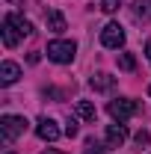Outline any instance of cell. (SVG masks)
I'll use <instances>...</instances> for the list:
<instances>
[{
  "instance_id": "6",
  "label": "cell",
  "mask_w": 151,
  "mask_h": 154,
  "mask_svg": "<svg viewBox=\"0 0 151 154\" xmlns=\"http://www.w3.org/2000/svg\"><path fill=\"white\" fill-rule=\"evenodd\" d=\"M18 77H21V65L18 62H12V59L0 62V86H12Z\"/></svg>"
},
{
  "instance_id": "17",
  "label": "cell",
  "mask_w": 151,
  "mask_h": 154,
  "mask_svg": "<svg viewBox=\"0 0 151 154\" xmlns=\"http://www.w3.org/2000/svg\"><path fill=\"white\" fill-rule=\"evenodd\" d=\"M133 139H136V145L142 148V145H148V142H151V134H148V131H139V134L133 136Z\"/></svg>"
},
{
  "instance_id": "3",
  "label": "cell",
  "mask_w": 151,
  "mask_h": 154,
  "mask_svg": "<svg viewBox=\"0 0 151 154\" xmlns=\"http://www.w3.org/2000/svg\"><path fill=\"white\" fill-rule=\"evenodd\" d=\"M136 110H139V104H136L133 98H116V101L107 104V113L113 116L116 122H122V125H125L131 116H136Z\"/></svg>"
},
{
  "instance_id": "10",
  "label": "cell",
  "mask_w": 151,
  "mask_h": 154,
  "mask_svg": "<svg viewBox=\"0 0 151 154\" xmlns=\"http://www.w3.org/2000/svg\"><path fill=\"white\" fill-rule=\"evenodd\" d=\"M48 30L51 33H62L65 30V15L59 9H48Z\"/></svg>"
},
{
  "instance_id": "15",
  "label": "cell",
  "mask_w": 151,
  "mask_h": 154,
  "mask_svg": "<svg viewBox=\"0 0 151 154\" xmlns=\"http://www.w3.org/2000/svg\"><path fill=\"white\" fill-rule=\"evenodd\" d=\"M86 154H107V148L101 142H95V139H86Z\"/></svg>"
},
{
  "instance_id": "18",
  "label": "cell",
  "mask_w": 151,
  "mask_h": 154,
  "mask_svg": "<svg viewBox=\"0 0 151 154\" xmlns=\"http://www.w3.org/2000/svg\"><path fill=\"white\" fill-rule=\"evenodd\" d=\"M65 134H68V136H77V122H74V119L65 122Z\"/></svg>"
},
{
  "instance_id": "16",
  "label": "cell",
  "mask_w": 151,
  "mask_h": 154,
  "mask_svg": "<svg viewBox=\"0 0 151 154\" xmlns=\"http://www.w3.org/2000/svg\"><path fill=\"white\" fill-rule=\"evenodd\" d=\"M119 6H122V0H101V9H104V12H110V15L119 12Z\"/></svg>"
},
{
  "instance_id": "14",
  "label": "cell",
  "mask_w": 151,
  "mask_h": 154,
  "mask_svg": "<svg viewBox=\"0 0 151 154\" xmlns=\"http://www.w3.org/2000/svg\"><path fill=\"white\" fill-rule=\"evenodd\" d=\"M119 68H122V71H133V68H136V57L128 54V51L119 54Z\"/></svg>"
},
{
  "instance_id": "22",
  "label": "cell",
  "mask_w": 151,
  "mask_h": 154,
  "mask_svg": "<svg viewBox=\"0 0 151 154\" xmlns=\"http://www.w3.org/2000/svg\"><path fill=\"white\" fill-rule=\"evenodd\" d=\"M148 95H151V86H148Z\"/></svg>"
},
{
  "instance_id": "5",
  "label": "cell",
  "mask_w": 151,
  "mask_h": 154,
  "mask_svg": "<svg viewBox=\"0 0 151 154\" xmlns=\"http://www.w3.org/2000/svg\"><path fill=\"white\" fill-rule=\"evenodd\" d=\"M36 134H39V139H45V142H57V139H59V128H57L54 119L42 116V119L36 122Z\"/></svg>"
},
{
  "instance_id": "21",
  "label": "cell",
  "mask_w": 151,
  "mask_h": 154,
  "mask_svg": "<svg viewBox=\"0 0 151 154\" xmlns=\"http://www.w3.org/2000/svg\"><path fill=\"white\" fill-rule=\"evenodd\" d=\"M145 54H148V59H151V42H148V45H145Z\"/></svg>"
},
{
  "instance_id": "1",
  "label": "cell",
  "mask_w": 151,
  "mask_h": 154,
  "mask_svg": "<svg viewBox=\"0 0 151 154\" xmlns=\"http://www.w3.org/2000/svg\"><path fill=\"white\" fill-rule=\"evenodd\" d=\"M24 131H27V119L24 116H3L0 119V142L3 145H12Z\"/></svg>"
},
{
  "instance_id": "2",
  "label": "cell",
  "mask_w": 151,
  "mask_h": 154,
  "mask_svg": "<svg viewBox=\"0 0 151 154\" xmlns=\"http://www.w3.org/2000/svg\"><path fill=\"white\" fill-rule=\"evenodd\" d=\"M74 57H77V45L74 42H68V38H54V42H48V59H51V62L65 65V62H71Z\"/></svg>"
},
{
  "instance_id": "19",
  "label": "cell",
  "mask_w": 151,
  "mask_h": 154,
  "mask_svg": "<svg viewBox=\"0 0 151 154\" xmlns=\"http://www.w3.org/2000/svg\"><path fill=\"white\" fill-rule=\"evenodd\" d=\"M6 3H9V6H21L24 0H6Z\"/></svg>"
},
{
  "instance_id": "20",
  "label": "cell",
  "mask_w": 151,
  "mask_h": 154,
  "mask_svg": "<svg viewBox=\"0 0 151 154\" xmlns=\"http://www.w3.org/2000/svg\"><path fill=\"white\" fill-rule=\"evenodd\" d=\"M42 154H62V151H57V148H48V151H42Z\"/></svg>"
},
{
  "instance_id": "9",
  "label": "cell",
  "mask_w": 151,
  "mask_h": 154,
  "mask_svg": "<svg viewBox=\"0 0 151 154\" xmlns=\"http://www.w3.org/2000/svg\"><path fill=\"white\" fill-rule=\"evenodd\" d=\"M0 33H3V45H6V48H18L21 33H18V27H15L9 18H3V30H0Z\"/></svg>"
},
{
  "instance_id": "7",
  "label": "cell",
  "mask_w": 151,
  "mask_h": 154,
  "mask_svg": "<svg viewBox=\"0 0 151 154\" xmlns=\"http://www.w3.org/2000/svg\"><path fill=\"white\" fill-rule=\"evenodd\" d=\"M125 139H128V128H125L122 122H116V125L107 128V145H110V148H119Z\"/></svg>"
},
{
  "instance_id": "8",
  "label": "cell",
  "mask_w": 151,
  "mask_h": 154,
  "mask_svg": "<svg viewBox=\"0 0 151 154\" xmlns=\"http://www.w3.org/2000/svg\"><path fill=\"white\" fill-rule=\"evenodd\" d=\"M89 86H92L95 92H110V89L116 86V77H113V74H107V71H98V74H92Z\"/></svg>"
},
{
  "instance_id": "11",
  "label": "cell",
  "mask_w": 151,
  "mask_h": 154,
  "mask_svg": "<svg viewBox=\"0 0 151 154\" xmlns=\"http://www.w3.org/2000/svg\"><path fill=\"white\" fill-rule=\"evenodd\" d=\"M133 18L151 21V0H133Z\"/></svg>"
},
{
  "instance_id": "12",
  "label": "cell",
  "mask_w": 151,
  "mask_h": 154,
  "mask_svg": "<svg viewBox=\"0 0 151 154\" xmlns=\"http://www.w3.org/2000/svg\"><path fill=\"white\" fill-rule=\"evenodd\" d=\"M6 18H9L12 24H15V27H18V33H21V36H30V33H33V24L24 18V15H18V12H9Z\"/></svg>"
},
{
  "instance_id": "4",
  "label": "cell",
  "mask_w": 151,
  "mask_h": 154,
  "mask_svg": "<svg viewBox=\"0 0 151 154\" xmlns=\"http://www.w3.org/2000/svg\"><path fill=\"white\" fill-rule=\"evenodd\" d=\"M101 45H104V48H113V51H119V48L125 45V30H122V24L110 21V24L101 30Z\"/></svg>"
},
{
  "instance_id": "13",
  "label": "cell",
  "mask_w": 151,
  "mask_h": 154,
  "mask_svg": "<svg viewBox=\"0 0 151 154\" xmlns=\"http://www.w3.org/2000/svg\"><path fill=\"white\" fill-rule=\"evenodd\" d=\"M77 116H80L83 122H95L98 110L92 107V101H77Z\"/></svg>"
}]
</instances>
